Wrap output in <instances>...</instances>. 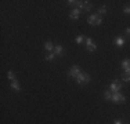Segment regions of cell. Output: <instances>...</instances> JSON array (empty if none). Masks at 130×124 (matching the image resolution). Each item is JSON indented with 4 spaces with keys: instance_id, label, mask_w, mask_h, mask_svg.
Instances as JSON below:
<instances>
[{
    "instance_id": "1",
    "label": "cell",
    "mask_w": 130,
    "mask_h": 124,
    "mask_svg": "<svg viewBox=\"0 0 130 124\" xmlns=\"http://www.w3.org/2000/svg\"><path fill=\"white\" fill-rule=\"evenodd\" d=\"M75 80H76V83H78L79 86L89 84V83H90V74H89V73H83V72H80L78 76L75 77Z\"/></svg>"
},
{
    "instance_id": "2",
    "label": "cell",
    "mask_w": 130,
    "mask_h": 124,
    "mask_svg": "<svg viewBox=\"0 0 130 124\" xmlns=\"http://www.w3.org/2000/svg\"><path fill=\"white\" fill-rule=\"evenodd\" d=\"M87 24L91 25V26H100V25L103 24V18L98 14H91L90 17L87 18Z\"/></svg>"
},
{
    "instance_id": "3",
    "label": "cell",
    "mask_w": 130,
    "mask_h": 124,
    "mask_svg": "<svg viewBox=\"0 0 130 124\" xmlns=\"http://www.w3.org/2000/svg\"><path fill=\"white\" fill-rule=\"evenodd\" d=\"M111 101H112L113 104H125L126 98H125V95L119 91V92H112V98H111Z\"/></svg>"
},
{
    "instance_id": "4",
    "label": "cell",
    "mask_w": 130,
    "mask_h": 124,
    "mask_svg": "<svg viewBox=\"0 0 130 124\" xmlns=\"http://www.w3.org/2000/svg\"><path fill=\"white\" fill-rule=\"evenodd\" d=\"M79 73H80V66L79 65H73V66H71L69 69H68V76L73 77V79H75Z\"/></svg>"
},
{
    "instance_id": "5",
    "label": "cell",
    "mask_w": 130,
    "mask_h": 124,
    "mask_svg": "<svg viewBox=\"0 0 130 124\" xmlns=\"http://www.w3.org/2000/svg\"><path fill=\"white\" fill-rule=\"evenodd\" d=\"M123 84L119 81V80H115V81H112V84L109 86V91L111 92H119L120 90H122Z\"/></svg>"
},
{
    "instance_id": "6",
    "label": "cell",
    "mask_w": 130,
    "mask_h": 124,
    "mask_svg": "<svg viewBox=\"0 0 130 124\" xmlns=\"http://www.w3.org/2000/svg\"><path fill=\"white\" fill-rule=\"evenodd\" d=\"M86 48H87V51H90V52H94L95 50H97V44L93 42L91 37H87V39H86Z\"/></svg>"
},
{
    "instance_id": "7",
    "label": "cell",
    "mask_w": 130,
    "mask_h": 124,
    "mask_svg": "<svg viewBox=\"0 0 130 124\" xmlns=\"http://www.w3.org/2000/svg\"><path fill=\"white\" fill-rule=\"evenodd\" d=\"M53 52H54L57 57H62V55H65V52H67V51H65V48H64L61 44H55L54 51H53Z\"/></svg>"
},
{
    "instance_id": "8",
    "label": "cell",
    "mask_w": 130,
    "mask_h": 124,
    "mask_svg": "<svg viewBox=\"0 0 130 124\" xmlns=\"http://www.w3.org/2000/svg\"><path fill=\"white\" fill-rule=\"evenodd\" d=\"M80 12H82V10H79V8H73V10L71 11V14H69V19H72V21L79 19V18H80Z\"/></svg>"
},
{
    "instance_id": "9",
    "label": "cell",
    "mask_w": 130,
    "mask_h": 124,
    "mask_svg": "<svg viewBox=\"0 0 130 124\" xmlns=\"http://www.w3.org/2000/svg\"><path fill=\"white\" fill-rule=\"evenodd\" d=\"M113 44L116 46V47H123V46H125V39H123V37H116L115 40H113Z\"/></svg>"
},
{
    "instance_id": "10",
    "label": "cell",
    "mask_w": 130,
    "mask_h": 124,
    "mask_svg": "<svg viewBox=\"0 0 130 124\" xmlns=\"http://www.w3.org/2000/svg\"><path fill=\"white\" fill-rule=\"evenodd\" d=\"M43 47H44V50H46V51H48V52H53V51H54V47H55V46L53 44V42H46Z\"/></svg>"
},
{
    "instance_id": "11",
    "label": "cell",
    "mask_w": 130,
    "mask_h": 124,
    "mask_svg": "<svg viewBox=\"0 0 130 124\" xmlns=\"http://www.w3.org/2000/svg\"><path fill=\"white\" fill-rule=\"evenodd\" d=\"M120 66H122L123 70H129L130 69V58L129 59H123L122 64H120Z\"/></svg>"
},
{
    "instance_id": "12",
    "label": "cell",
    "mask_w": 130,
    "mask_h": 124,
    "mask_svg": "<svg viewBox=\"0 0 130 124\" xmlns=\"http://www.w3.org/2000/svg\"><path fill=\"white\" fill-rule=\"evenodd\" d=\"M108 12V8H107V6H100V7H98V10H97V14L100 15H105Z\"/></svg>"
},
{
    "instance_id": "13",
    "label": "cell",
    "mask_w": 130,
    "mask_h": 124,
    "mask_svg": "<svg viewBox=\"0 0 130 124\" xmlns=\"http://www.w3.org/2000/svg\"><path fill=\"white\" fill-rule=\"evenodd\" d=\"M55 57H57V55H55L54 52H48V54L44 57V59L47 61V62H51V61H54V59H55Z\"/></svg>"
},
{
    "instance_id": "14",
    "label": "cell",
    "mask_w": 130,
    "mask_h": 124,
    "mask_svg": "<svg viewBox=\"0 0 130 124\" xmlns=\"http://www.w3.org/2000/svg\"><path fill=\"white\" fill-rule=\"evenodd\" d=\"M11 88L15 90V91H18V92H20L21 90H22V88H21V86L18 84V81H17V80H15V81H11Z\"/></svg>"
},
{
    "instance_id": "15",
    "label": "cell",
    "mask_w": 130,
    "mask_h": 124,
    "mask_svg": "<svg viewBox=\"0 0 130 124\" xmlns=\"http://www.w3.org/2000/svg\"><path fill=\"white\" fill-rule=\"evenodd\" d=\"M122 80L123 81H130V69L125 70V73H123V76H122Z\"/></svg>"
},
{
    "instance_id": "16",
    "label": "cell",
    "mask_w": 130,
    "mask_h": 124,
    "mask_svg": "<svg viewBox=\"0 0 130 124\" xmlns=\"http://www.w3.org/2000/svg\"><path fill=\"white\" fill-rule=\"evenodd\" d=\"M103 97H104V99H107V101H111V98H112V92L107 90V91H104Z\"/></svg>"
},
{
    "instance_id": "17",
    "label": "cell",
    "mask_w": 130,
    "mask_h": 124,
    "mask_svg": "<svg viewBox=\"0 0 130 124\" xmlns=\"http://www.w3.org/2000/svg\"><path fill=\"white\" fill-rule=\"evenodd\" d=\"M7 79L10 80V81H15V73L11 72V70H8L7 72Z\"/></svg>"
},
{
    "instance_id": "18",
    "label": "cell",
    "mask_w": 130,
    "mask_h": 124,
    "mask_svg": "<svg viewBox=\"0 0 130 124\" xmlns=\"http://www.w3.org/2000/svg\"><path fill=\"white\" fill-rule=\"evenodd\" d=\"M85 39H86V37L83 36V35H79V36L75 39V43H76V44H82V43L85 42Z\"/></svg>"
},
{
    "instance_id": "19",
    "label": "cell",
    "mask_w": 130,
    "mask_h": 124,
    "mask_svg": "<svg viewBox=\"0 0 130 124\" xmlns=\"http://www.w3.org/2000/svg\"><path fill=\"white\" fill-rule=\"evenodd\" d=\"M123 12H125V14H130V6H126V7L123 8Z\"/></svg>"
},
{
    "instance_id": "20",
    "label": "cell",
    "mask_w": 130,
    "mask_h": 124,
    "mask_svg": "<svg viewBox=\"0 0 130 124\" xmlns=\"http://www.w3.org/2000/svg\"><path fill=\"white\" fill-rule=\"evenodd\" d=\"M126 35L130 36V28H127V29H126Z\"/></svg>"
},
{
    "instance_id": "21",
    "label": "cell",
    "mask_w": 130,
    "mask_h": 124,
    "mask_svg": "<svg viewBox=\"0 0 130 124\" xmlns=\"http://www.w3.org/2000/svg\"><path fill=\"white\" fill-rule=\"evenodd\" d=\"M113 124H122V121H120V120H115V121H113Z\"/></svg>"
}]
</instances>
